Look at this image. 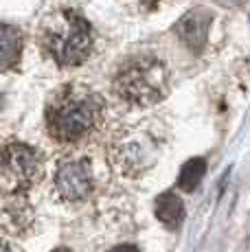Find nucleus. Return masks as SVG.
<instances>
[{
  "instance_id": "10",
  "label": "nucleus",
  "mask_w": 250,
  "mask_h": 252,
  "mask_svg": "<svg viewBox=\"0 0 250 252\" xmlns=\"http://www.w3.org/2000/svg\"><path fill=\"white\" fill-rule=\"evenodd\" d=\"M110 252H141L136 248V246H129V244H123V246H117V248H112Z\"/></svg>"
},
{
  "instance_id": "4",
  "label": "nucleus",
  "mask_w": 250,
  "mask_h": 252,
  "mask_svg": "<svg viewBox=\"0 0 250 252\" xmlns=\"http://www.w3.org/2000/svg\"><path fill=\"white\" fill-rule=\"evenodd\" d=\"M44 164L37 149L25 143H9L2 152V178L4 184L16 191L33 187L42 178Z\"/></svg>"
},
{
  "instance_id": "1",
  "label": "nucleus",
  "mask_w": 250,
  "mask_h": 252,
  "mask_svg": "<svg viewBox=\"0 0 250 252\" xmlns=\"http://www.w3.org/2000/svg\"><path fill=\"white\" fill-rule=\"evenodd\" d=\"M103 101L99 94L86 88H66L51 103L46 123L49 132L57 140H77L97 125Z\"/></svg>"
},
{
  "instance_id": "6",
  "label": "nucleus",
  "mask_w": 250,
  "mask_h": 252,
  "mask_svg": "<svg viewBox=\"0 0 250 252\" xmlns=\"http://www.w3.org/2000/svg\"><path fill=\"white\" fill-rule=\"evenodd\" d=\"M213 24V13L206 7H193L176 22V35L191 53H202L209 40V29Z\"/></svg>"
},
{
  "instance_id": "8",
  "label": "nucleus",
  "mask_w": 250,
  "mask_h": 252,
  "mask_svg": "<svg viewBox=\"0 0 250 252\" xmlns=\"http://www.w3.org/2000/svg\"><path fill=\"white\" fill-rule=\"evenodd\" d=\"M2 48H0V55H2V68L9 70L18 60H20L22 53V35L16 27L11 24H2Z\"/></svg>"
},
{
  "instance_id": "11",
  "label": "nucleus",
  "mask_w": 250,
  "mask_h": 252,
  "mask_svg": "<svg viewBox=\"0 0 250 252\" xmlns=\"http://www.w3.org/2000/svg\"><path fill=\"white\" fill-rule=\"evenodd\" d=\"M222 7H237V4H242L244 0H218Z\"/></svg>"
},
{
  "instance_id": "3",
  "label": "nucleus",
  "mask_w": 250,
  "mask_h": 252,
  "mask_svg": "<svg viewBox=\"0 0 250 252\" xmlns=\"http://www.w3.org/2000/svg\"><path fill=\"white\" fill-rule=\"evenodd\" d=\"M44 46L64 68L84 64L93 48L90 24L75 11H60L55 18H51L44 31Z\"/></svg>"
},
{
  "instance_id": "9",
  "label": "nucleus",
  "mask_w": 250,
  "mask_h": 252,
  "mask_svg": "<svg viewBox=\"0 0 250 252\" xmlns=\"http://www.w3.org/2000/svg\"><path fill=\"white\" fill-rule=\"evenodd\" d=\"M204 173H206V160L204 158H191V160H187L185 164H182L180 176H178V187L187 193L193 191V189H198V184L202 182Z\"/></svg>"
},
{
  "instance_id": "7",
  "label": "nucleus",
  "mask_w": 250,
  "mask_h": 252,
  "mask_svg": "<svg viewBox=\"0 0 250 252\" xmlns=\"http://www.w3.org/2000/svg\"><path fill=\"white\" fill-rule=\"evenodd\" d=\"M156 217L167 228H178L185 220V204L174 191H165L156 200Z\"/></svg>"
},
{
  "instance_id": "5",
  "label": "nucleus",
  "mask_w": 250,
  "mask_h": 252,
  "mask_svg": "<svg viewBox=\"0 0 250 252\" xmlns=\"http://www.w3.org/2000/svg\"><path fill=\"white\" fill-rule=\"evenodd\" d=\"M55 189L64 200H84L93 191V171L86 160H68L55 173Z\"/></svg>"
},
{
  "instance_id": "2",
  "label": "nucleus",
  "mask_w": 250,
  "mask_h": 252,
  "mask_svg": "<svg viewBox=\"0 0 250 252\" xmlns=\"http://www.w3.org/2000/svg\"><path fill=\"white\" fill-rule=\"evenodd\" d=\"M171 75L156 57H136L114 77V92L132 105H152L169 94Z\"/></svg>"
}]
</instances>
